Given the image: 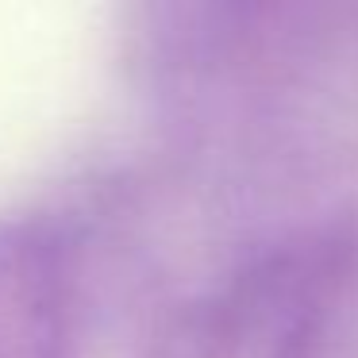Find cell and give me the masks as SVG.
<instances>
[{"mask_svg":"<svg viewBox=\"0 0 358 358\" xmlns=\"http://www.w3.org/2000/svg\"><path fill=\"white\" fill-rule=\"evenodd\" d=\"M143 66L166 131L212 178L296 185L358 162V4H162Z\"/></svg>","mask_w":358,"mask_h":358,"instance_id":"cell-1","label":"cell"},{"mask_svg":"<svg viewBox=\"0 0 358 358\" xmlns=\"http://www.w3.org/2000/svg\"><path fill=\"white\" fill-rule=\"evenodd\" d=\"M358 327V208L255 247L189 296L147 358H339Z\"/></svg>","mask_w":358,"mask_h":358,"instance_id":"cell-2","label":"cell"},{"mask_svg":"<svg viewBox=\"0 0 358 358\" xmlns=\"http://www.w3.org/2000/svg\"><path fill=\"white\" fill-rule=\"evenodd\" d=\"M81 285L66 235H0V358H78Z\"/></svg>","mask_w":358,"mask_h":358,"instance_id":"cell-3","label":"cell"}]
</instances>
